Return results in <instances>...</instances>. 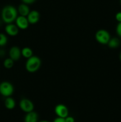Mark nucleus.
Masks as SVG:
<instances>
[{
    "label": "nucleus",
    "instance_id": "obj_1",
    "mask_svg": "<svg viewBox=\"0 0 121 122\" xmlns=\"http://www.w3.org/2000/svg\"><path fill=\"white\" fill-rule=\"evenodd\" d=\"M1 17L5 23H11L16 20L17 17V10L13 5H6L2 8L1 11Z\"/></svg>",
    "mask_w": 121,
    "mask_h": 122
},
{
    "label": "nucleus",
    "instance_id": "obj_2",
    "mask_svg": "<svg viewBox=\"0 0 121 122\" xmlns=\"http://www.w3.org/2000/svg\"><path fill=\"white\" fill-rule=\"evenodd\" d=\"M41 66V60L37 56H32L28 58L26 63V69L30 73L37 71Z\"/></svg>",
    "mask_w": 121,
    "mask_h": 122
},
{
    "label": "nucleus",
    "instance_id": "obj_3",
    "mask_svg": "<svg viewBox=\"0 0 121 122\" xmlns=\"http://www.w3.org/2000/svg\"><path fill=\"white\" fill-rule=\"evenodd\" d=\"M110 38V34L106 30L100 29L96 33V39L97 41L103 45H107Z\"/></svg>",
    "mask_w": 121,
    "mask_h": 122
},
{
    "label": "nucleus",
    "instance_id": "obj_4",
    "mask_svg": "<svg viewBox=\"0 0 121 122\" xmlns=\"http://www.w3.org/2000/svg\"><path fill=\"white\" fill-rule=\"evenodd\" d=\"M14 92V87L11 83L8 82H3L0 84V93L4 97H9Z\"/></svg>",
    "mask_w": 121,
    "mask_h": 122
},
{
    "label": "nucleus",
    "instance_id": "obj_5",
    "mask_svg": "<svg viewBox=\"0 0 121 122\" xmlns=\"http://www.w3.org/2000/svg\"><path fill=\"white\" fill-rule=\"evenodd\" d=\"M20 107L23 112L30 113L33 112L34 109V104L30 100L27 98H23L20 101Z\"/></svg>",
    "mask_w": 121,
    "mask_h": 122
},
{
    "label": "nucleus",
    "instance_id": "obj_6",
    "mask_svg": "<svg viewBox=\"0 0 121 122\" xmlns=\"http://www.w3.org/2000/svg\"><path fill=\"white\" fill-rule=\"evenodd\" d=\"M55 112L58 117L65 119L68 115V110L64 104H58L55 108Z\"/></svg>",
    "mask_w": 121,
    "mask_h": 122
},
{
    "label": "nucleus",
    "instance_id": "obj_7",
    "mask_svg": "<svg viewBox=\"0 0 121 122\" xmlns=\"http://www.w3.org/2000/svg\"><path fill=\"white\" fill-rule=\"evenodd\" d=\"M15 21H16V26H17L18 28L21 29H26L29 25L27 17L21 15L18 16L15 20Z\"/></svg>",
    "mask_w": 121,
    "mask_h": 122
},
{
    "label": "nucleus",
    "instance_id": "obj_8",
    "mask_svg": "<svg viewBox=\"0 0 121 122\" xmlns=\"http://www.w3.org/2000/svg\"><path fill=\"white\" fill-rule=\"evenodd\" d=\"M9 57L13 61L19 60L21 56V51L18 46H13L9 52Z\"/></svg>",
    "mask_w": 121,
    "mask_h": 122
},
{
    "label": "nucleus",
    "instance_id": "obj_9",
    "mask_svg": "<svg viewBox=\"0 0 121 122\" xmlns=\"http://www.w3.org/2000/svg\"><path fill=\"white\" fill-rule=\"evenodd\" d=\"M29 24H36L39 21L40 14L36 10H32L29 13L27 17Z\"/></svg>",
    "mask_w": 121,
    "mask_h": 122
},
{
    "label": "nucleus",
    "instance_id": "obj_10",
    "mask_svg": "<svg viewBox=\"0 0 121 122\" xmlns=\"http://www.w3.org/2000/svg\"><path fill=\"white\" fill-rule=\"evenodd\" d=\"M5 31L10 36H15L19 33V28L15 25L10 23L8 24L5 27Z\"/></svg>",
    "mask_w": 121,
    "mask_h": 122
},
{
    "label": "nucleus",
    "instance_id": "obj_11",
    "mask_svg": "<svg viewBox=\"0 0 121 122\" xmlns=\"http://www.w3.org/2000/svg\"><path fill=\"white\" fill-rule=\"evenodd\" d=\"M18 12L20 14V15L24 17H27L29 13L30 12L29 7L26 4H21L18 7Z\"/></svg>",
    "mask_w": 121,
    "mask_h": 122
},
{
    "label": "nucleus",
    "instance_id": "obj_12",
    "mask_svg": "<svg viewBox=\"0 0 121 122\" xmlns=\"http://www.w3.org/2000/svg\"><path fill=\"white\" fill-rule=\"evenodd\" d=\"M38 120V115L36 112H31L26 115L24 118L25 122H37Z\"/></svg>",
    "mask_w": 121,
    "mask_h": 122
},
{
    "label": "nucleus",
    "instance_id": "obj_13",
    "mask_svg": "<svg viewBox=\"0 0 121 122\" xmlns=\"http://www.w3.org/2000/svg\"><path fill=\"white\" fill-rule=\"evenodd\" d=\"M109 48L112 49H115L117 48V47H119V46L120 45V41L119 39L117 38H110V39L109 40V42L107 44Z\"/></svg>",
    "mask_w": 121,
    "mask_h": 122
},
{
    "label": "nucleus",
    "instance_id": "obj_14",
    "mask_svg": "<svg viewBox=\"0 0 121 122\" xmlns=\"http://www.w3.org/2000/svg\"><path fill=\"white\" fill-rule=\"evenodd\" d=\"M5 106L7 109L12 110L15 107V102L13 98L11 97H7L5 101Z\"/></svg>",
    "mask_w": 121,
    "mask_h": 122
},
{
    "label": "nucleus",
    "instance_id": "obj_15",
    "mask_svg": "<svg viewBox=\"0 0 121 122\" xmlns=\"http://www.w3.org/2000/svg\"><path fill=\"white\" fill-rule=\"evenodd\" d=\"M21 55L26 58H29L33 56V51L28 47H25L21 50Z\"/></svg>",
    "mask_w": 121,
    "mask_h": 122
},
{
    "label": "nucleus",
    "instance_id": "obj_16",
    "mask_svg": "<svg viewBox=\"0 0 121 122\" xmlns=\"http://www.w3.org/2000/svg\"><path fill=\"white\" fill-rule=\"evenodd\" d=\"M13 65H14V61L11 59L10 58H7L4 62V66L7 69H11V67H13Z\"/></svg>",
    "mask_w": 121,
    "mask_h": 122
},
{
    "label": "nucleus",
    "instance_id": "obj_17",
    "mask_svg": "<svg viewBox=\"0 0 121 122\" xmlns=\"http://www.w3.org/2000/svg\"><path fill=\"white\" fill-rule=\"evenodd\" d=\"M7 43V38L5 35L0 33V46H4Z\"/></svg>",
    "mask_w": 121,
    "mask_h": 122
},
{
    "label": "nucleus",
    "instance_id": "obj_18",
    "mask_svg": "<svg viewBox=\"0 0 121 122\" xmlns=\"http://www.w3.org/2000/svg\"><path fill=\"white\" fill-rule=\"evenodd\" d=\"M116 33L119 37H121V22L119 23L116 26Z\"/></svg>",
    "mask_w": 121,
    "mask_h": 122
},
{
    "label": "nucleus",
    "instance_id": "obj_19",
    "mask_svg": "<svg viewBox=\"0 0 121 122\" xmlns=\"http://www.w3.org/2000/svg\"><path fill=\"white\" fill-rule=\"evenodd\" d=\"M115 19L119 23L121 22V11L116 13L115 15Z\"/></svg>",
    "mask_w": 121,
    "mask_h": 122
},
{
    "label": "nucleus",
    "instance_id": "obj_20",
    "mask_svg": "<svg viewBox=\"0 0 121 122\" xmlns=\"http://www.w3.org/2000/svg\"><path fill=\"white\" fill-rule=\"evenodd\" d=\"M23 1L24 4H33L35 2L36 0H21Z\"/></svg>",
    "mask_w": 121,
    "mask_h": 122
},
{
    "label": "nucleus",
    "instance_id": "obj_21",
    "mask_svg": "<svg viewBox=\"0 0 121 122\" xmlns=\"http://www.w3.org/2000/svg\"><path fill=\"white\" fill-rule=\"evenodd\" d=\"M65 122H75V120L74 117L71 116H67L65 119Z\"/></svg>",
    "mask_w": 121,
    "mask_h": 122
},
{
    "label": "nucleus",
    "instance_id": "obj_22",
    "mask_svg": "<svg viewBox=\"0 0 121 122\" xmlns=\"http://www.w3.org/2000/svg\"><path fill=\"white\" fill-rule=\"evenodd\" d=\"M53 122H65V119H63V118L57 117L55 119Z\"/></svg>",
    "mask_w": 121,
    "mask_h": 122
},
{
    "label": "nucleus",
    "instance_id": "obj_23",
    "mask_svg": "<svg viewBox=\"0 0 121 122\" xmlns=\"http://www.w3.org/2000/svg\"><path fill=\"white\" fill-rule=\"evenodd\" d=\"M49 122L46 121V120H43V121H41V122Z\"/></svg>",
    "mask_w": 121,
    "mask_h": 122
},
{
    "label": "nucleus",
    "instance_id": "obj_24",
    "mask_svg": "<svg viewBox=\"0 0 121 122\" xmlns=\"http://www.w3.org/2000/svg\"><path fill=\"white\" fill-rule=\"evenodd\" d=\"M119 57H120V60H121V54H120Z\"/></svg>",
    "mask_w": 121,
    "mask_h": 122
},
{
    "label": "nucleus",
    "instance_id": "obj_25",
    "mask_svg": "<svg viewBox=\"0 0 121 122\" xmlns=\"http://www.w3.org/2000/svg\"><path fill=\"white\" fill-rule=\"evenodd\" d=\"M120 4H121V0H120Z\"/></svg>",
    "mask_w": 121,
    "mask_h": 122
},
{
    "label": "nucleus",
    "instance_id": "obj_26",
    "mask_svg": "<svg viewBox=\"0 0 121 122\" xmlns=\"http://www.w3.org/2000/svg\"></svg>",
    "mask_w": 121,
    "mask_h": 122
}]
</instances>
